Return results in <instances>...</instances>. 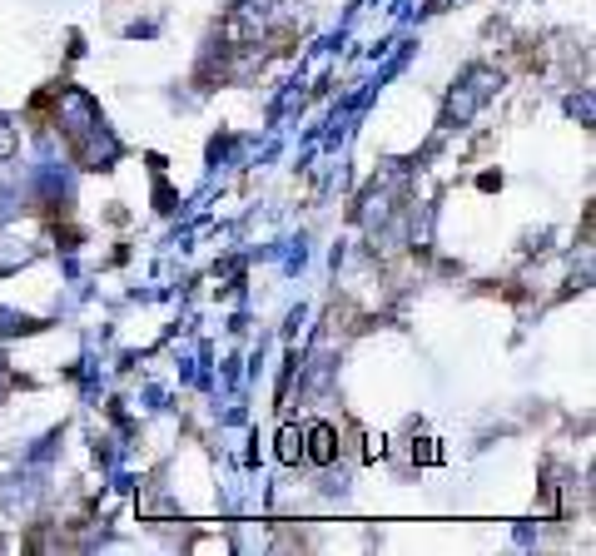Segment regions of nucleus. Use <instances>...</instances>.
Segmentation results:
<instances>
[{
  "instance_id": "3",
  "label": "nucleus",
  "mask_w": 596,
  "mask_h": 556,
  "mask_svg": "<svg viewBox=\"0 0 596 556\" xmlns=\"http://www.w3.org/2000/svg\"><path fill=\"white\" fill-rule=\"evenodd\" d=\"M10 149H15V135H10V125L0 120V159H10Z\"/></svg>"
},
{
  "instance_id": "1",
  "label": "nucleus",
  "mask_w": 596,
  "mask_h": 556,
  "mask_svg": "<svg viewBox=\"0 0 596 556\" xmlns=\"http://www.w3.org/2000/svg\"><path fill=\"white\" fill-rule=\"evenodd\" d=\"M333 427H323V422H313L308 427V447H303V457H313V462H333Z\"/></svg>"
},
{
  "instance_id": "2",
  "label": "nucleus",
  "mask_w": 596,
  "mask_h": 556,
  "mask_svg": "<svg viewBox=\"0 0 596 556\" xmlns=\"http://www.w3.org/2000/svg\"><path fill=\"white\" fill-rule=\"evenodd\" d=\"M279 452H284V457H289V462H294V457H303V437H298L294 427H289V432H284V437H279Z\"/></svg>"
}]
</instances>
